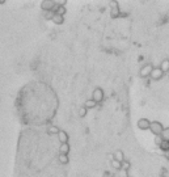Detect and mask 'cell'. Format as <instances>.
Instances as JSON below:
<instances>
[{
    "label": "cell",
    "mask_w": 169,
    "mask_h": 177,
    "mask_svg": "<svg viewBox=\"0 0 169 177\" xmlns=\"http://www.w3.org/2000/svg\"><path fill=\"white\" fill-rule=\"evenodd\" d=\"M148 130H151V133L154 134L155 137H157V135H160L161 131L164 130V126L160 123V122L154 121V122H151L150 123V129H148Z\"/></svg>",
    "instance_id": "1"
},
{
    "label": "cell",
    "mask_w": 169,
    "mask_h": 177,
    "mask_svg": "<svg viewBox=\"0 0 169 177\" xmlns=\"http://www.w3.org/2000/svg\"><path fill=\"white\" fill-rule=\"evenodd\" d=\"M54 5H55V1H54V0H43L42 3H41V9L45 11V12H52Z\"/></svg>",
    "instance_id": "2"
},
{
    "label": "cell",
    "mask_w": 169,
    "mask_h": 177,
    "mask_svg": "<svg viewBox=\"0 0 169 177\" xmlns=\"http://www.w3.org/2000/svg\"><path fill=\"white\" fill-rule=\"evenodd\" d=\"M92 100L95 101L96 104L101 103L102 100H104V91L101 89V88H96L95 91H93V95H92Z\"/></svg>",
    "instance_id": "3"
},
{
    "label": "cell",
    "mask_w": 169,
    "mask_h": 177,
    "mask_svg": "<svg viewBox=\"0 0 169 177\" xmlns=\"http://www.w3.org/2000/svg\"><path fill=\"white\" fill-rule=\"evenodd\" d=\"M163 75H164V72L161 71L160 68H154L152 71H151L150 76L154 79V80H160V79L163 78Z\"/></svg>",
    "instance_id": "4"
},
{
    "label": "cell",
    "mask_w": 169,
    "mask_h": 177,
    "mask_svg": "<svg viewBox=\"0 0 169 177\" xmlns=\"http://www.w3.org/2000/svg\"><path fill=\"white\" fill-rule=\"evenodd\" d=\"M150 123L151 122L148 121L147 118H140L138 121V127L140 129V130H148V129H150Z\"/></svg>",
    "instance_id": "5"
},
{
    "label": "cell",
    "mask_w": 169,
    "mask_h": 177,
    "mask_svg": "<svg viewBox=\"0 0 169 177\" xmlns=\"http://www.w3.org/2000/svg\"><path fill=\"white\" fill-rule=\"evenodd\" d=\"M152 70H154V67H152L151 64H146L144 67L140 70V76H144V78L146 76H150V74H151Z\"/></svg>",
    "instance_id": "6"
},
{
    "label": "cell",
    "mask_w": 169,
    "mask_h": 177,
    "mask_svg": "<svg viewBox=\"0 0 169 177\" xmlns=\"http://www.w3.org/2000/svg\"><path fill=\"white\" fill-rule=\"evenodd\" d=\"M70 152V144L68 143H63L59 147V155H68Z\"/></svg>",
    "instance_id": "7"
},
{
    "label": "cell",
    "mask_w": 169,
    "mask_h": 177,
    "mask_svg": "<svg viewBox=\"0 0 169 177\" xmlns=\"http://www.w3.org/2000/svg\"><path fill=\"white\" fill-rule=\"evenodd\" d=\"M58 137H59V140H60V144H63V143H68V134L66 133V131L59 130Z\"/></svg>",
    "instance_id": "8"
},
{
    "label": "cell",
    "mask_w": 169,
    "mask_h": 177,
    "mask_svg": "<svg viewBox=\"0 0 169 177\" xmlns=\"http://www.w3.org/2000/svg\"><path fill=\"white\" fill-rule=\"evenodd\" d=\"M114 160H117V162H119V163H122L123 160H125V155H123V152L121 151V150H118V151H115L114 152Z\"/></svg>",
    "instance_id": "9"
},
{
    "label": "cell",
    "mask_w": 169,
    "mask_h": 177,
    "mask_svg": "<svg viewBox=\"0 0 169 177\" xmlns=\"http://www.w3.org/2000/svg\"><path fill=\"white\" fill-rule=\"evenodd\" d=\"M52 22L56 25H62L63 22H64V17L63 16H59V15H54V17H52Z\"/></svg>",
    "instance_id": "10"
},
{
    "label": "cell",
    "mask_w": 169,
    "mask_h": 177,
    "mask_svg": "<svg viewBox=\"0 0 169 177\" xmlns=\"http://www.w3.org/2000/svg\"><path fill=\"white\" fill-rule=\"evenodd\" d=\"M161 71L165 74V72H168V70H169V60L168 59H165V60H163V63H161V67H159Z\"/></svg>",
    "instance_id": "11"
},
{
    "label": "cell",
    "mask_w": 169,
    "mask_h": 177,
    "mask_svg": "<svg viewBox=\"0 0 169 177\" xmlns=\"http://www.w3.org/2000/svg\"><path fill=\"white\" fill-rule=\"evenodd\" d=\"M160 138L163 140H168L169 142V129L166 127V129H164L163 131H161V134H160Z\"/></svg>",
    "instance_id": "12"
},
{
    "label": "cell",
    "mask_w": 169,
    "mask_h": 177,
    "mask_svg": "<svg viewBox=\"0 0 169 177\" xmlns=\"http://www.w3.org/2000/svg\"><path fill=\"white\" fill-rule=\"evenodd\" d=\"M96 105H97V104H96L95 101L91 99V100H87V101H85V105H84V108H85V109H93V108H96Z\"/></svg>",
    "instance_id": "13"
},
{
    "label": "cell",
    "mask_w": 169,
    "mask_h": 177,
    "mask_svg": "<svg viewBox=\"0 0 169 177\" xmlns=\"http://www.w3.org/2000/svg\"><path fill=\"white\" fill-rule=\"evenodd\" d=\"M160 148L163 150L164 152H168V150H169V142L168 140H161V143L159 144Z\"/></svg>",
    "instance_id": "14"
},
{
    "label": "cell",
    "mask_w": 169,
    "mask_h": 177,
    "mask_svg": "<svg viewBox=\"0 0 169 177\" xmlns=\"http://www.w3.org/2000/svg\"><path fill=\"white\" fill-rule=\"evenodd\" d=\"M66 13H67V9H66L64 5H59L58 9L55 11V15H59V16H64Z\"/></svg>",
    "instance_id": "15"
},
{
    "label": "cell",
    "mask_w": 169,
    "mask_h": 177,
    "mask_svg": "<svg viewBox=\"0 0 169 177\" xmlns=\"http://www.w3.org/2000/svg\"><path fill=\"white\" fill-rule=\"evenodd\" d=\"M47 133L49 134H51V135H58V133H59V129L56 127V126H54V125H51L49 129H47Z\"/></svg>",
    "instance_id": "16"
},
{
    "label": "cell",
    "mask_w": 169,
    "mask_h": 177,
    "mask_svg": "<svg viewBox=\"0 0 169 177\" xmlns=\"http://www.w3.org/2000/svg\"><path fill=\"white\" fill-rule=\"evenodd\" d=\"M130 167H131V164H130L127 160H123V162L121 163V169H123V171H129Z\"/></svg>",
    "instance_id": "17"
},
{
    "label": "cell",
    "mask_w": 169,
    "mask_h": 177,
    "mask_svg": "<svg viewBox=\"0 0 169 177\" xmlns=\"http://www.w3.org/2000/svg\"><path fill=\"white\" fill-rule=\"evenodd\" d=\"M121 11L119 7H115V8H111V17H119Z\"/></svg>",
    "instance_id": "18"
},
{
    "label": "cell",
    "mask_w": 169,
    "mask_h": 177,
    "mask_svg": "<svg viewBox=\"0 0 169 177\" xmlns=\"http://www.w3.org/2000/svg\"><path fill=\"white\" fill-rule=\"evenodd\" d=\"M111 167H113L115 171H119V169H121V163L113 159V160H111Z\"/></svg>",
    "instance_id": "19"
},
{
    "label": "cell",
    "mask_w": 169,
    "mask_h": 177,
    "mask_svg": "<svg viewBox=\"0 0 169 177\" xmlns=\"http://www.w3.org/2000/svg\"><path fill=\"white\" fill-rule=\"evenodd\" d=\"M68 155H59V162L62 163V164H67L68 163Z\"/></svg>",
    "instance_id": "20"
},
{
    "label": "cell",
    "mask_w": 169,
    "mask_h": 177,
    "mask_svg": "<svg viewBox=\"0 0 169 177\" xmlns=\"http://www.w3.org/2000/svg\"><path fill=\"white\" fill-rule=\"evenodd\" d=\"M87 110H88V109H85L84 106H83V108H80V110H79V115H80V117H81V118L85 117V115H87Z\"/></svg>",
    "instance_id": "21"
},
{
    "label": "cell",
    "mask_w": 169,
    "mask_h": 177,
    "mask_svg": "<svg viewBox=\"0 0 169 177\" xmlns=\"http://www.w3.org/2000/svg\"><path fill=\"white\" fill-rule=\"evenodd\" d=\"M54 15H55V13H52V12H46L45 15H43V17H45L46 20H51L52 17H54Z\"/></svg>",
    "instance_id": "22"
},
{
    "label": "cell",
    "mask_w": 169,
    "mask_h": 177,
    "mask_svg": "<svg viewBox=\"0 0 169 177\" xmlns=\"http://www.w3.org/2000/svg\"><path fill=\"white\" fill-rule=\"evenodd\" d=\"M118 177H129V176H127V171L119 169V171H118Z\"/></svg>",
    "instance_id": "23"
},
{
    "label": "cell",
    "mask_w": 169,
    "mask_h": 177,
    "mask_svg": "<svg viewBox=\"0 0 169 177\" xmlns=\"http://www.w3.org/2000/svg\"><path fill=\"white\" fill-rule=\"evenodd\" d=\"M161 140H163V139L160 138V135H157V137H155V143H156L157 146H159L160 143H161Z\"/></svg>",
    "instance_id": "24"
},
{
    "label": "cell",
    "mask_w": 169,
    "mask_h": 177,
    "mask_svg": "<svg viewBox=\"0 0 169 177\" xmlns=\"http://www.w3.org/2000/svg\"><path fill=\"white\" fill-rule=\"evenodd\" d=\"M58 5H64L66 3H67V0H59V1H55Z\"/></svg>",
    "instance_id": "25"
},
{
    "label": "cell",
    "mask_w": 169,
    "mask_h": 177,
    "mask_svg": "<svg viewBox=\"0 0 169 177\" xmlns=\"http://www.w3.org/2000/svg\"><path fill=\"white\" fill-rule=\"evenodd\" d=\"M118 7V1H110V8H115Z\"/></svg>",
    "instance_id": "26"
},
{
    "label": "cell",
    "mask_w": 169,
    "mask_h": 177,
    "mask_svg": "<svg viewBox=\"0 0 169 177\" xmlns=\"http://www.w3.org/2000/svg\"><path fill=\"white\" fill-rule=\"evenodd\" d=\"M5 3V1H4V0H0V4H4Z\"/></svg>",
    "instance_id": "27"
}]
</instances>
